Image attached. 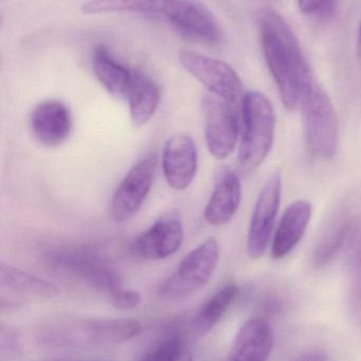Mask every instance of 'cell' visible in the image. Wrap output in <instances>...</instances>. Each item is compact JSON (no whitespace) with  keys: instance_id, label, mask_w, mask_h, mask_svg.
Wrapping results in <instances>:
<instances>
[{"instance_id":"26","label":"cell","mask_w":361,"mask_h":361,"mask_svg":"<svg viewBox=\"0 0 361 361\" xmlns=\"http://www.w3.org/2000/svg\"><path fill=\"white\" fill-rule=\"evenodd\" d=\"M336 0H298L301 12L312 16L326 17L332 14Z\"/></svg>"},{"instance_id":"2","label":"cell","mask_w":361,"mask_h":361,"mask_svg":"<svg viewBox=\"0 0 361 361\" xmlns=\"http://www.w3.org/2000/svg\"><path fill=\"white\" fill-rule=\"evenodd\" d=\"M307 147L318 158H332L337 147V118L332 102L315 73L299 85Z\"/></svg>"},{"instance_id":"19","label":"cell","mask_w":361,"mask_h":361,"mask_svg":"<svg viewBox=\"0 0 361 361\" xmlns=\"http://www.w3.org/2000/svg\"><path fill=\"white\" fill-rule=\"evenodd\" d=\"M93 68L97 80L108 92L116 97L126 95L133 72L119 63L104 47L95 49Z\"/></svg>"},{"instance_id":"28","label":"cell","mask_w":361,"mask_h":361,"mask_svg":"<svg viewBox=\"0 0 361 361\" xmlns=\"http://www.w3.org/2000/svg\"><path fill=\"white\" fill-rule=\"evenodd\" d=\"M18 347V338H17L16 333L12 330H4L1 329V348L4 351L8 348V351H12L13 349L17 350Z\"/></svg>"},{"instance_id":"17","label":"cell","mask_w":361,"mask_h":361,"mask_svg":"<svg viewBox=\"0 0 361 361\" xmlns=\"http://www.w3.org/2000/svg\"><path fill=\"white\" fill-rule=\"evenodd\" d=\"M309 202L300 200L288 206L276 231L271 255L276 260L288 256L302 239L312 218Z\"/></svg>"},{"instance_id":"3","label":"cell","mask_w":361,"mask_h":361,"mask_svg":"<svg viewBox=\"0 0 361 361\" xmlns=\"http://www.w3.org/2000/svg\"><path fill=\"white\" fill-rule=\"evenodd\" d=\"M141 330V324L131 319L72 320L49 326L40 339L50 347H97L125 343Z\"/></svg>"},{"instance_id":"4","label":"cell","mask_w":361,"mask_h":361,"mask_svg":"<svg viewBox=\"0 0 361 361\" xmlns=\"http://www.w3.org/2000/svg\"><path fill=\"white\" fill-rule=\"evenodd\" d=\"M243 133L237 165L241 173H250L261 166L273 145L276 116L271 102L258 91L244 97L242 104Z\"/></svg>"},{"instance_id":"16","label":"cell","mask_w":361,"mask_h":361,"mask_svg":"<svg viewBox=\"0 0 361 361\" xmlns=\"http://www.w3.org/2000/svg\"><path fill=\"white\" fill-rule=\"evenodd\" d=\"M273 347L271 326L261 318H252L239 329L227 361H266Z\"/></svg>"},{"instance_id":"6","label":"cell","mask_w":361,"mask_h":361,"mask_svg":"<svg viewBox=\"0 0 361 361\" xmlns=\"http://www.w3.org/2000/svg\"><path fill=\"white\" fill-rule=\"evenodd\" d=\"M49 262L57 271L90 286L95 290L112 293L122 288L116 267L101 255L86 248H67L53 252Z\"/></svg>"},{"instance_id":"9","label":"cell","mask_w":361,"mask_h":361,"mask_svg":"<svg viewBox=\"0 0 361 361\" xmlns=\"http://www.w3.org/2000/svg\"><path fill=\"white\" fill-rule=\"evenodd\" d=\"M161 16L190 39L208 44L223 40L220 23L199 0H167Z\"/></svg>"},{"instance_id":"13","label":"cell","mask_w":361,"mask_h":361,"mask_svg":"<svg viewBox=\"0 0 361 361\" xmlns=\"http://www.w3.org/2000/svg\"><path fill=\"white\" fill-rule=\"evenodd\" d=\"M199 166V154L192 137L175 135L165 142L162 169L167 184L175 190H184L192 184Z\"/></svg>"},{"instance_id":"20","label":"cell","mask_w":361,"mask_h":361,"mask_svg":"<svg viewBox=\"0 0 361 361\" xmlns=\"http://www.w3.org/2000/svg\"><path fill=\"white\" fill-rule=\"evenodd\" d=\"M0 281L2 286L28 296L52 298L59 294L57 286L50 282L4 262L0 265Z\"/></svg>"},{"instance_id":"31","label":"cell","mask_w":361,"mask_h":361,"mask_svg":"<svg viewBox=\"0 0 361 361\" xmlns=\"http://www.w3.org/2000/svg\"><path fill=\"white\" fill-rule=\"evenodd\" d=\"M357 54H358V59H360V65H361V21H360V29H358Z\"/></svg>"},{"instance_id":"11","label":"cell","mask_w":361,"mask_h":361,"mask_svg":"<svg viewBox=\"0 0 361 361\" xmlns=\"http://www.w3.org/2000/svg\"><path fill=\"white\" fill-rule=\"evenodd\" d=\"M282 193V176L275 171L265 183L254 206L247 238L250 258H261L266 252L279 212Z\"/></svg>"},{"instance_id":"15","label":"cell","mask_w":361,"mask_h":361,"mask_svg":"<svg viewBox=\"0 0 361 361\" xmlns=\"http://www.w3.org/2000/svg\"><path fill=\"white\" fill-rule=\"evenodd\" d=\"M241 182L235 171L223 167L216 173L214 190L205 208L209 224L220 226L235 216L241 203Z\"/></svg>"},{"instance_id":"5","label":"cell","mask_w":361,"mask_h":361,"mask_svg":"<svg viewBox=\"0 0 361 361\" xmlns=\"http://www.w3.org/2000/svg\"><path fill=\"white\" fill-rule=\"evenodd\" d=\"M220 260V248L214 238H209L189 252L176 271L159 288L165 298L182 299L199 292L211 279Z\"/></svg>"},{"instance_id":"14","label":"cell","mask_w":361,"mask_h":361,"mask_svg":"<svg viewBox=\"0 0 361 361\" xmlns=\"http://www.w3.org/2000/svg\"><path fill=\"white\" fill-rule=\"evenodd\" d=\"M32 133L42 145L57 147L69 137L72 128L69 108L59 101L50 99L36 106L31 114Z\"/></svg>"},{"instance_id":"1","label":"cell","mask_w":361,"mask_h":361,"mask_svg":"<svg viewBox=\"0 0 361 361\" xmlns=\"http://www.w3.org/2000/svg\"><path fill=\"white\" fill-rule=\"evenodd\" d=\"M259 30L265 61L282 102L288 110H295L299 106L301 80L313 73V69L292 27L277 11H262Z\"/></svg>"},{"instance_id":"27","label":"cell","mask_w":361,"mask_h":361,"mask_svg":"<svg viewBox=\"0 0 361 361\" xmlns=\"http://www.w3.org/2000/svg\"><path fill=\"white\" fill-rule=\"evenodd\" d=\"M351 267L354 275V282L358 292H361V229L356 233L355 239L352 243Z\"/></svg>"},{"instance_id":"24","label":"cell","mask_w":361,"mask_h":361,"mask_svg":"<svg viewBox=\"0 0 361 361\" xmlns=\"http://www.w3.org/2000/svg\"><path fill=\"white\" fill-rule=\"evenodd\" d=\"M184 347L179 336H171L162 341L152 353L146 355L141 361H176Z\"/></svg>"},{"instance_id":"18","label":"cell","mask_w":361,"mask_h":361,"mask_svg":"<svg viewBox=\"0 0 361 361\" xmlns=\"http://www.w3.org/2000/svg\"><path fill=\"white\" fill-rule=\"evenodd\" d=\"M126 97L131 122L136 127H141L156 114L160 104V89L152 78L133 72Z\"/></svg>"},{"instance_id":"21","label":"cell","mask_w":361,"mask_h":361,"mask_svg":"<svg viewBox=\"0 0 361 361\" xmlns=\"http://www.w3.org/2000/svg\"><path fill=\"white\" fill-rule=\"evenodd\" d=\"M239 295V288L230 283L218 290L199 310L195 318V328L201 334L209 333L228 311Z\"/></svg>"},{"instance_id":"25","label":"cell","mask_w":361,"mask_h":361,"mask_svg":"<svg viewBox=\"0 0 361 361\" xmlns=\"http://www.w3.org/2000/svg\"><path fill=\"white\" fill-rule=\"evenodd\" d=\"M112 307L119 311H131L136 309L141 303V294L135 290L119 288L110 295Z\"/></svg>"},{"instance_id":"10","label":"cell","mask_w":361,"mask_h":361,"mask_svg":"<svg viewBox=\"0 0 361 361\" xmlns=\"http://www.w3.org/2000/svg\"><path fill=\"white\" fill-rule=\"evenodd\" d=\"M157 160L146 157L136 163L121 180L110 203V216L114 222L123 223L133 218L150 193Z\"/></svg>"},{"instance_id":"23","label":"cell","mask_w":361,"mask_h":361,"mask_svg":"<svg viewBox=\"0 0 361 361\" xmlns=\"http://www.w3.org/2000/svg\"><path fill=\"white\" fill-rule=\"evenodd\" d=\"M351 231V224L348 221H343L341 224L337 225L336 228L328 235L326 240L319 246V250L315 255V263L317 267H324L328 264L338 250L343 247V243L347 240Z\"/></svg>"},{"instance_id":"29","label":"cell","mask_w":361,"mask_h":361,"mask_svg":"<svg viewBox=\"0 0 361 361\" xmlns=\"http://www.w3.org/2000/svg\"><path fill=\"white\" fill-rule=\"evenodd\" d=\"M292 361H328V355L326 352L321 350H311V351L303 352Z\"/></svg>"},{"instance_id":"22","label":"cell","mask_w":361,"mask_h":361,"mask_svg":"<svg viewBox=\"0 0 361 361\" xmlns=\"http://www.w3.org/2000/svg\"><path fill=\"white\" fill-rule=\"evenodd\" d=\"M167 0H88L81 6L84 14L133 12L161 16Z\"/></svg>"},{"instance_id":"8","label":"cell","mask_w":361,"mask_h":361,"mask_svg":"<svg viewBox=\"0 0 361 361\" xmlns=\"http://www.w3.org/2000/svg\"><path fill=\"white\" fill-rule=\"evenodd\" d=\"M203 109L208 150L218 160H225L232 154L239 140V108L210 94L203 97Z\"/></svg>"},{"instance_id":"7","label":"cell","mask_w":361,"mask_h":361,"mask_svg":"<svg viewBox=\"0 0 361 361\" xmlns=\"http://www.w3.org/2000/svg\"><path fill=\"white\" fill-rule=\"evenodd\" d=\"M179 61L182 67L201 82L211 94L235 107L242 108L245 97L243 82L228 63L188 50L179 53Z\"/></svg>"},{"instance_id":"12","label":"cell","mask_w":361,"mask_h":361,"mask_svg":"<svg viewBox=\"0 0 361 361\" xmlns=\"http://www.w3.org/2000/svg\"><path fill=\"white\" fill-rule=\"evenodd\" d=\"M184 238L182 216L172 210L159 216L143 231L134 241L131 250L139 258L161 260L176 254L184 243Z\"/></svg>"},{"instance_id":"30","label":"cell","mask_w":361,"mask_h":361,"mask_svg":"<svg viewBox=\"0 0 361 361\" xmlns=\"http://www.w3.org/2000/svg\"><path fill=\"white\" fill-rule=\"evenodd\" d=\"M176 361H193L192 353L186 347H184Z\"/></svg>"}]
</instances>
